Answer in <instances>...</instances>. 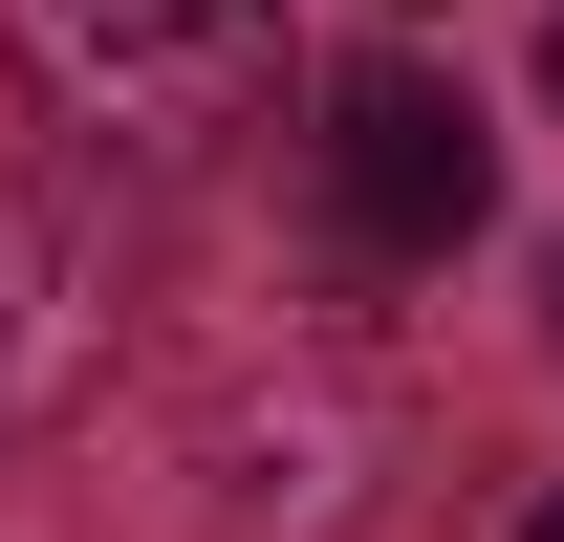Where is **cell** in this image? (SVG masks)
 <instances>
[{"mask_svg": "<svg viewBox=\"0 0 564 542\" xmlns=\"http://www.w3.org/2000/svg\"><path fill=\"white\" fill-rule=\"evenodd\" d=\"M478 196H499V152H478V109L434 66H348L326 87V217H348V261H456Z\"/></svg>", "mask_w": 564, "mask_h": 542, "instance_id": "obj_2", "label": "cell"}, {"mask_svg": "<svg viewBox=\"0 0 564 542\" xmlns=\"http://www.w3.org/2000/svg\"><path fill=\"white\" fill-rule=\"evenodd\" d=\"M521 542H564V499H543V521H521Z\"/></svg>", "mask_w": 564, "mask_h": 542, "instance_id": "obj_4", "label": "cell"}, {"mask_svg": "<svg viewBox=\"0 0 564 542\" xmlns=\"http://www.w3.org/2000/svg\"><path fill=\"white\" fill-rule=\"evenodd\" d=\"M0 44H22V87L66 109V131L109 152H217L282 109V22L261 0H0Z\"/></svg>", "mask_w": 564, "mask_h": 542, "instance_id": "obj_1", "label": "cell"}, {"mask_svg": "<svg viewBox=\"0 0 564 542\" xmlns=\"http://www.w3.org/2000/svg\"><path fill=\"white\" fill-rule=\"evenodd\" d=\"M87 369H109V282L44 196H0V412H66Z\"/></svg>", "mask_w": 564, "mask_h": 542, "instance_id": "obj_3", "label": "cell"}]
</instances>
